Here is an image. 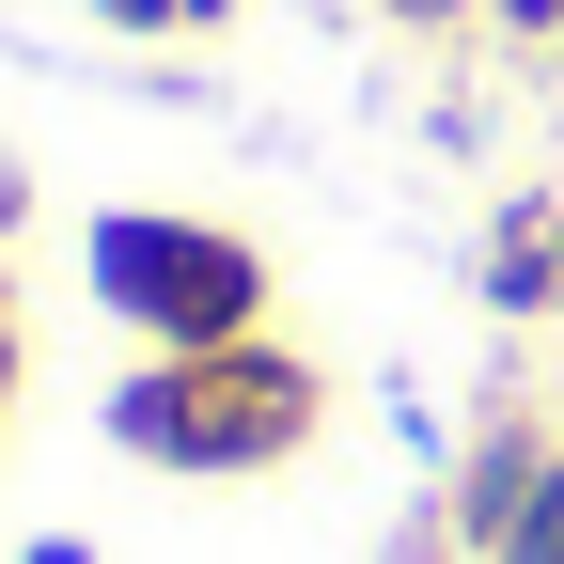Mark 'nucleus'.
Wrapping results in <instances>:
<instances>
[{
  "label": "nucleus",
  "instance_id": "obj_1",
  "mask_svg": "<svg viewBox=\"0 0 564 564\" xmlns=\"http://www.w3.org/2000/svg\"><path fill=\"white\" fill-rule=\"evenodd\" d=\"M110 440L126 455H158V470H267V455H299L314 440V377L282 361V345H204V361H141L110 392Z\"/></svg>",
  "mask_w": 564,
  "mask_h": 564
},
{
  "label": "nucleus",
  "instance_id": "obj_2",
  "mask_svg": "<svg viewBox=\"0 0 564 564\" xmlns=\"http://www.w3.org/2000/svg\"><path fill=\"white\" fill-rule=\"evenodd\" d=\"M95 299L158 345V361H204V345H251L267 314V251L220 236V220H95Z\"/></svg>",
  "mask_w": 564,
  "mask_h": 564
},
{
  "label": "nucleus",
  "instance_id": "obj_3",
  "mask_svg": "<svg viewBox=\"0 0 564 564\" xmlns=\"http://www.w3.org/2000/svg\"><path fill=\"white\" fill-rule=\"evenodd\" d=\"M455 549L470 564H564V440L486 423V455L455 470Z\"/></svg>",
  "mask_w": 564,
  "mask_h": 564
},
{
  "label": "nucleus",
  "instance_id": "obj_4",
  "mask_svg": "<svg viewBox=\"0 0 564 564\" xmlns=\"http://www.w3.org/2000/svg\"><path fill=\"white\" fill-rule=\"evenodd\" d=\"M486 314H564V220H502V251H486Z\"/></svg>",
  "mask_w": 564,
  "mask_h": 564
},
{
  "label": "nucleus",
  "instance_id": "obj_5",
  "mask_svg": "<svg viewBox=\"0 0 564 564\" xmlns=\"http://www.w3.org/2000/svg\"><path fill=\"white\" fill-rule=\"evenodd\" d=\"M95 17H110V32H173L188 0H95Z\"/></svg>",
  "mask_w": 564,
  "mask_h": 564
},
{
  "label": "nucleus",
  "instance_id": "obj_6",
  "mask_svg": "<svg viewBox=\"0 0 564 564\" xmlns=\"http://www.w3.org/2000/svg\"><path fill=\"white\" fill-rule=\"evenodd\" d=\"M17 564H95V549H79V533H32V549H17Z\"/></svg>",
  "mask_w": 564,
  "mask_h": 564
},
{
  "label": "nucleus",
  "instance_id": "obj_7",
  "mask_svg": "<svg viewBox=\"0 0 564 564\" xmlns=\"http://www.w3.org/2000/svg\"><path fill=\"white\" fill-rule=\"evenodd\" d=\"M408 17H455V0H408Z\"/></svg>",
  "mask_w": 564,
  "mask_h": 564
},
{
  "label": "nucleus",
  "instance_id": "obj_8",
  "mask_svg": "<svg viewBox=\"0 0 564 564\" xmlns=\"http://www.w3.org/2000/svg\"><path fill=\"white\" fill-rule=\"evenodd\" d=\"M518 17H564V0H518Z\"/></svg>",
  "mask_w": 564,
  "mask_h": 564
}]
</instances>
